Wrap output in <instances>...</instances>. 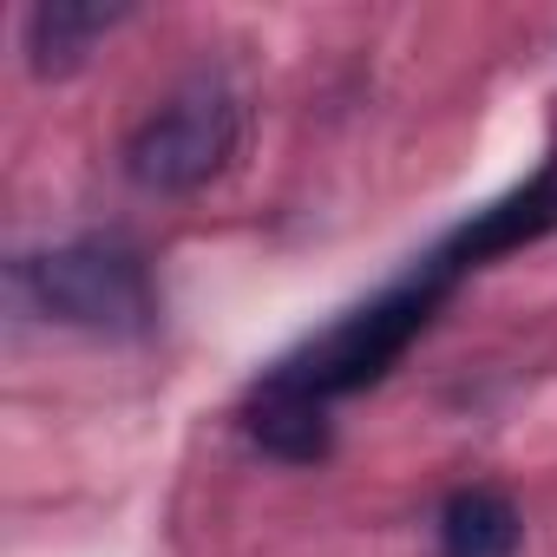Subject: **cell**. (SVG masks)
I'll return each mask as SVG.
<instances>
[{
	"label": "cell",
	"mask_w": 557,
	"mask_h": 557,
	"mask_svg": "<svg viewBox=\"0 0 557 557\" xmlns=\"http://www.w3.org/2000/svg\"><path fill=\"white\" fill-rule=\"evenodd\" d=\"M119 21H125V8H99V0H47V8L27 14V53H34L40 73H66Z\"/></svg>",
	"instance_id": "5"
},
{
	"label": "cell",
	"mask_w": 557,
	"mask_h": 557,
	"mask_svg": "<svg viewBox=\"0 0 557 557\" xmlns=\"http://www.w3.org/2000/svg\"><path fill=\"white\" fill-rule=\"evenodd\" d=\"M21 296L47 322H73V329H138L151 315L145 262L125 243H106V236H79L66 249L27 256L21 262Z\"/></svg>",
	"instance_id": "3"
},
{
	"label": "cell",
	"mask_w": 557,
	"mask_h": 557,
	"mask_svg": "<svg viewBox=\"0 0 557 557\" xmlns=\"http://www.w3.org/2000/svg\"><path fill=\"white\" fill-rule=\"evenodd\" d=\"M524 518L505 492L466 485L440 505V557H518Z\"/></svg>",
	"instance_id": "4"
},
{
	"label": "cell",
	"mask_w": 557,
	"mask_h": 557,
	"mask_svg": "<svg viewBox=\"0 0 557 557\" xmlns=\"http://www.w3.org/2000/svg\"><path fill=\"white\" fill-rule=\"evenodd\" d=\"M466 262H459V249L440 236L400 283H387L374 302H361V309H348L322 342H309V348H296L289 361H275V374L262 381L269 394H289V400H309V407H335L342 394H361V387H374L426 329H433V315L446 309V296L466 283Z\"/></svg>",
	"instance_id": "1"
},
{
	"label": "cell",
	"mask_w": 557,
	"mask_h": 557,
	"mask_svg": "<svg viewBox=\"0 0 557 557\" xmlns=\"http://www.w3.org/2000/svg\"><path fill=\"white\" fill-rule=\"evenodd\" d=\"M236 125H243L236 92H230L223 79L197 73V79H184L164 106H151V112L138 119V132L125 138V177H132L138 190H164V197L197 190V184H210V177L230 164Z\"/></svg>",
	"instance_id": "2"
}]
</instances>
